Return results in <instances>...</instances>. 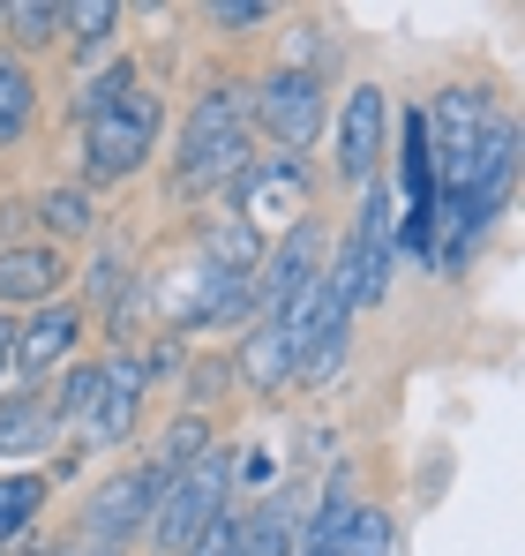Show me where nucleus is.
Segmentation results:
<instances>
[{"label":"nucleus","instance_id":"a211bd4d","mask_svg":"<svg viewBox=\"0 0 525 556\" xmlns=\"http://www.w3.org/2000/svg\"><path fill=\"white\" fill-rule=\"evenodd\" d=\"M30 218L46 226V241H53V249H68V241H84V233H98V203H90V188H84V181H68V188H46V195L30 203Z\"/></svg>","mask_w":525,"mask_h":556},{"label":"nucleus","instance_id":"ddd939ff","mask_svg":"<svg viewBox=\"0 0 525 556\" xmlns=\"http://www.w3.org/2000/svg\"><path fill=\"white\" fill-rule=\"evenodd\" d=\"M61 444V414L46 391H0V459H46Z\"/></svg>","mask_w":525,"mask_h":556},{"label":"nucleus","instance_id":"dca6fc26","mask_svg":"<svg viewBox=\"0 0 525 556\" xmlns=\"http://www.w3.org/2000/svg\"><path fill=\"white\" fill-rule=\"evenodd\" d=\"M0 30H8V53H46L68 38V0H0Z\"/></svg>","mask_w":525,"mask_h":556},{"label":"nucleus","instance_id":"412c9836","mask_svg":"<svg viewBox=\"0 0 525 556\" xmlns=\"http://www.w3.org/2000/svg\"><path fill=\"white\" fill-rule=\"evenodd\" d=\"M390 549H398V527H390L383 504H353L338 542H331V556H390Z\"/></svg>","mask_w":525,"mask_h":556},{"label":"nucleus","instance_id":"aec40b11","mask_svg":"<svg viewBox=\"0 0 525 556\" xmlns=\"http://www.w3.org/2000/svg\"><path fill=\"white\" fill-rule=\"evenodd\" d=\"M210 444H218V429H210V414H188V406H180L174 421H166V429L151 437V466H158V473L174 481L180 466H195L203 452H210Z\"/></svg>","mask_w":525,"mask_h":556},{"label":"nucleus","instance_id":"7ed1b4c3","mask_svg":"<svg viewBox=\"0 0 525 556\" xmlns=\"http://www.w3.org/2000/svg\"><path fill=\"white\" fill-rule=\"evenodd\" d=\"M241 452L233 444H210L195 466H180L174 481L158 489V511H151V527H143V542H151V556H180L218 511H233V489H241Z\"/></svg>","mask_w":525,"mask_h":556},{"label":"nucleus","instance_id":"20e7f679","mask_svg":"<svg viewBox=\"0 0 525 556\" xmlns=\"http://www.w3.org/2000/svg\"><path fill=\"white\" fill-rule=\"evenodd\" d=\"M248 128H256L270 151H285V159H300L323 128H331V91H323V76L316 68H270L262 84H248Z\"/></svg>","mask_w":525,"mask_h":556},{"label":"nucleus","instance_id":"6e6552de","mask_svg":"<svg viewBox=\"0 0 525 556\" xmlns=\"http://www.w3.org/2000/svg\"><path fill=\"white\" fill-rule=\"evenodd\" d=\"M143 399H151L143 362H136V354H105V362H98V391H90L76 437H84L90 452H120V444L136 437V421H143Z\"/></svg>","mask_w":525,"mask_h":556},{"label":"nucleus","instance_id":"0eeeda50","mask_svg":"<svg viewBox=\"0 0 525 556\" xmlns=\"http://www.w3.org/2000/svg\"><path fill=\"white\" fill-rule=\"evenodd\" d=\"M331 264V233L316 226V218H300V226H285L270 249H262L256 278H248V301H256V316H278V308H293L316 278Z\"/></svg>","mask_w":525,"mask_h":556},{"label":"nucleus","instance_id":"2eb2a0df","mask_svg":"<svg viewBox=\"0 0 525 556\" xmlns=\"http://www.w3.org/2000/svg\"><path fill=\"white\" fill-rule=\"evenodd\" d=\"M300 511H308L300 489H278V496H262L256 511H241V556H293Z\"/></svg>","mask_w":525,"mask_h":556},{"label":"nucleus","instance_id":"9d476101","mask_svg":"<svg viewBox=\"0 0 525 556\" xmlns=\"http://www.w3.org/2000/svg\"><path fill=\"white\" fill-rule=\"evenodd\" d=\"M90 316L76 293H61V301H46V308H30L23 324H15V376L23 383H53V376L76 362V346H84Z\"/></svg>","mask_w":525,"mask_h":556},{"label":"nucleus","instance_id":"f257e3e1","mask_svg":"<svg viewBox=\"0 0 525 556\" xmlns=\"http://www.w3.org/2000/svg\"><path fill=\"white\" fill-rule=\"evenodd\" d=\"M76 128H84V151H76L84 188H120L151 166L158 128H166V98H158V84H143L128 61H113V68H98L76 91Z\"/></svg>","mask_w":525,"mask_h":556},{"label":"nucleus","instance_id":"bb28decb","mask_svg":"<svg viewBox=\"0 0 525 556\" xmlns=\"http://www.w3.org/2000/svg\"><path fill=\"white\" fill-rule=\"evenodd\" d=\"M8 376H15V316L0 308V383H8Z\"/></svg>","mask_w":525,"mask_h":556},{"label":"nucleus","instance_id":"f8f14e48","mask_svg":"<svg viewBox=\"0 0 525 556\" xmlns=\"http://www.w3.org/2000/svg\"><path fill=\"white\" fill-rule=\"evenodd\" d=\"M68 249H53V241H0V308H46V301H61L68 293Z\"/></svg>","mask_w":525,"mask_h":556},{"label":"nucleus","instance_id":"39448f33","mask_svg":"<svg viewBox=\"0 0 525 556\" xmlns=\"http://www.w3.org/2000/svg\"><path fill=\"white\" fill-rule=\"evenodd\" d=\"M353 286V308H375L383 293H390V264H398V211H390V188L368 181L360 188V203H353V226L346 241H338V256H331Z\"/></svg>","mask_w":525,"mask_h":556},{"label":"nucleus","instance_id":"f3484780","mask_svg":"<svg viewBox=\"0 0 525 556\" xmlns=\"http://www.w3.org/2000/svg\"><path fill=\"white\" fill-rule=\"evenodd\" d=\"M233 369H241V383H248V391H285V383H293V354H285L278 324H262V316H256V324L241 331Z\"/></svg>","mask_w":525,"mask_h":556},{"label":"nucleus","instance_id":"b1692460","mask_svg":"<svg viewBox=\"0 0 525 556\" xmlns=\"http://www.w3.org/2000/svg\"><path fill=\"white\" fill-rule=\"evenodd\" d=\"M128 286H136L128 249H120V241H98V256H90V293H98V301H120Z\"/></svg>","mask_w":525,"mask_h":556},{"label":"nucleus","instance_id":"f03ea898","mask_svg":"<svg viewBox=\"0 0 525 556\" xmlns=\"http://www.w3.org/2000/svg\"><path fill=\"white\" fill-rule=\"evenodd\" d=\"M256 128H248V84L210 76L195 84L188 113H180V143H174V188L180 195H218L256 166Z\"/></svg>","mask_w":525,"mask_h":556},{"label":"nucleus","instance_id":"1a4fd4ad","mask_svg":"<svg viewBox=\"0 0 525 556\" xmlns=\"http://www.w3.org/2000/svg\"><path fill=\"white\" fill-rule=\"evenodd\" d=\"M331 166H338V181L346 188H368L375 174H383V143H390V105H383V91L375 84H353L346 105L331 113Z\"/></svg>","mask_w":525,"mask_h":556},{"label":"nucleus","instance_id":"9b49d317","mask_svg":"<svg viewBox=\"0 0 525 556\" xmlns=\"http://www.w3.org/2000/svg\"><path fill=\"white\" fill-rule=\"evenodd\" d=\"M241 203H248V226H300L308 218V203H316V174H308V159H285V151H270V159H256L248 174H241Z\"/></svg>","mask_w":525,"mask_h":556},{"label":"nucleus","instance_id":"4be33fe9","mask_svg":"<svg viewBox=\"0 0 525 556\" xmlns=\"http://www.w3.org/2000/svg\"><path fill=\"white\" fill-rule=\"evenodd\" d=\"M120 23H128L120 0H68V38H61V46H76V53H105V46L120 38Z\"/></svg>","mask_w":525,"mask_h":556},{"label":"nucleus","instance_id":"393cba45","mask_svg":"<svg viewBox=\"0 0 525 556\" xmlns=\"http://www.w3.org/2000/svg\"><path fill=\"white\" fill-rule=\"evenodd\" d=\"M180 556H241V511H218V519H210Z\"/></svg>","mask_w":525,"mask_h":556},{"label":"nucleus","instance_id":"4468645a","mask_svg":"<svg viewBox=\"0 0 525 556\" xmlns=\"http://www.w3.org/2000/svg\"><path fill=\"white\" fill-rule=\"evenodd\" d=\"M53 504V473L46 466H0V556L15 549Z\"/></svg>","mask_w":525,"mask_h":556},{"label":"nucleus","instance_id":"6ab92c4d","mask_svg":"<svg viewBox=\"0 0 525 556\" xmlns=\"http://www.w3.org/2000/svg\"><path fill=\"white\" fill-rule=\"evenodd\" d=\"M30 121H38V76H30V61L0 53V151H15L30 136Z\"/></svg>","mask_w":525,"mask_h":556},{"label":"nucleus","instance_id":"5701e85b","mask_svg":"<svg viewBox=\"0 0 525 556\" xmlns=\"http://www.w3.org/2000/svg\"><path fill=\"white\" fill-rule=\"evenodd\" d=\"M8 556H128V549L98 542V534H84V527H76V534H46V527H30V534H23Z\"/></svg>","mask_w":525,"mask_h":556},{"label":"nucleus","instance_id":"a878e982","mask_svg":"<svg viewBox=\"0 0 525 556\" xmlns=\"http://www.w3.org/2000/svg\"><path fill=\"white\" fill-rule=\"evenodd\" d=\"M203 23H218V30H233V38H241V30L270 23V8H262V0H210V8H203Z\"/></svg>","mask_w":525,"mask_h":556},{"label":"nucleus","instance_id":"423d86ee","mask_svg":"<svg viewBox=\"0 0 525 556\" xmlns=\"http://www.w3.org/2000/svg\"><path fill=\"white\" fill-rule=\"evenodd\" d=\"M158 489H166V473L151 459L113 466L84 496V519H76V527L98 534V542H113V549H128V542H143V527H151V511H158Z\"/></svg>","mask_w":525,"mask_h":556}]
</instances>
